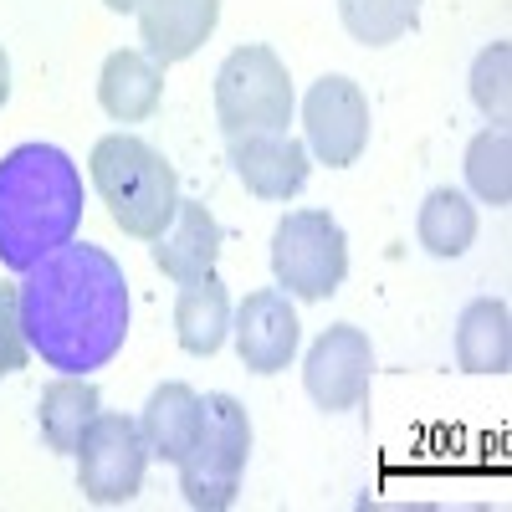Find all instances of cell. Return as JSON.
Instances as JSON below:
<instances>
[{
	"label": "cell",
	"mask_w": 512,
	"mask_h": 512,
	"mask_svg": "<svg viewBox=\"0 0 512 512\" xmlns=\"http://www.w3.org/2000/svg\"><path fill=\"white\" fill-rule=\"evenodd\" d=\"M231 338H236V354H241V364H246L251 374H282V369L297 359L303 323H297L287 292L262 287V292H251L246 303L236 308Z\"/></svg>",
	"instance_id": "9"
},
{
	"label": "cell",
	"mask_w": 512,
	"mask_h": 512,
	"mask_svg": "<svg viewBox=\"0 0 512 512\" xmlns=\"http://www.w3.org/2000/svg\"><path fill=\"white\" fill-rule=\"evenodd\" d=\"M420 246L441 256V262H456L461 251H472L477 241V205L466 200L461 190H431L420 205V221H415Z\"/></svg>",
	"instance_id": "18"
},
{
	"label": "cell",
	"mask_w": 512,
	"mask_h": 512,
	"mask_svg": "<svg viewBox=\"0 0 512 512\" xmlns=\"http://www.w3.org/2000/svg\"><path fill=\"white\" fill-rule=\"evenodd\" d=\"M251 456V420L241 400L231 395H205L200 436L180 461V492L195 512H226L241 492V472Z\"/></svg>",
	"instance_id": "3"
},
{
	"label": "cell",
	"mask_w": 512,
	"mask_h": 512,
	"mask_svg": "<svg viewBox=\"0 0 512 512\" xmlns=\"http://www.w3.org/2000/svg\"><path fill=\"white\" fill-rule=\"evenodd\" d=\"M338 21L359 47H390L420 21V0H338Z\"/></svg>",
	"instance_id": "20"
},
{
	"label": "cell",
	"mask_w": 512,
	"mask_h": 512,
	"mask_svg": "<svg viewBox=\"0 0 512 512\" xmlns=\"http://www.w3.org/2000/svg\"><path fill=\"white\" fill-rule=\"evenodd\" d=\"M303 134L308 154L328 169H349L369 149V98L354 77L328 72L313 82L303 98Z\"/></svg>",
	"instance_id": "7"
},
{
	"label": "cell",
	"mask_w": 512,
	"mask_h": 512,
	"mask_svg": "<svg viewBox=\"0 0 512 512\" xmlns=\"http://www.w3.org/2000/svg\"><path fill=\"white\" fill-rule=\"evenodd\" d=\"M11 103V57H6V47H0V108Z\"/></svg>",
	"instance_id": "23"
},
{
	"label": "cell",
	"mask_w": 512,
	"mask_h": 512,
	"mask_svg": "<svg viewBox=\"0 0 512 512\" xmlns=\"http://www.w3.org/2000/svg\"><path fill=\"white\" fill-rule=\"evenodd\" d=\"M98 384L93 379H52L36 400V420H41V441L62 456H77L88 425L98 420Z\"/></svg>",
	"instance_id": "17"
},
{
	"label": "cell",
	"mask_w": 512,
	"mask_h": 512,
	"mask_svg": "<svg viewBox=\"0 0 512 512\" xmlns=\"http://www.w3.org/2000/svg\"><path fill=\"white\" fill-rule=\"evenodd\" d=\"M466 185H472V195L487 200V205L512 200V134L502 123L482 128V134L466 144Z\"/></svg>",
	"instance_id": "19"
},
{
	"label": "cell",
	"mask_w": 512,
	"mask_h": 512,
	"mask_svg": "<svg viewBox=\"0 0 512 512\" xmlns=\"http://www.w3.org/2000/svg\"><path fill=\"white\" fill-rule=\"evenodd\" d=\"M103 6H108V11H118V16H134V11L144 6V0H103Z\"/></svg>",
	"instance_id": "24"
},
{
	"label": "cell",
	"mask_w": 512,
	"mask_h": 512,
	"mask_svg": "<svg viewBox=\"0 0 512 512\" xmlns=\"http://www.w3.org/2000/svg\"><path fill=\"white\" fill-rule=\"evenodd\" d=\"M159 98H164V72H159L154 57L128 52V47L123 52H108V62L98 72V103H103L108 118L144 123V118H154Z\"/></svg>",
	"instance_id": "14"
},
{
	"label": "cell",
	"mask_w": 512,
	"mask_h": 512,
	"mask_svg": "<svg viewBox=\"0 0 512 512\" xmlns=\"http://www.w3.org/2000/svg\"><path fill=\"white\" fill-rule=\"evenodd\" d=\"M216 118L226 139L287 134L292 123V77L272 47H236L216 72Z\"/></svg>",
	"instance_id": "4"
},
{
	"label": "cell",
	"mask_w": 512,
	"mask_h": 512,
	"mask_svg": "<svg viewBox=\"0 0 512 512\" xmlns=\"http://www.w3.org/2000/svg\"><path fill=\"white\" fill-rule=\"evenodd\" d=\"M175 333H180V349L195 354V359H210L226 344V333H231V297H226L216 272H205L195 282H180Z\"/></svg>",
	"instance_id": "16"
},
{
	"label": "cell",
	"mask_w": 512,
	"mask_h": 512,
	"mask_svg": "<svg viewBox=\"0 0 512 512\" xmlns=\"http://www.w3.org/2000/svg\"><path fill=\"white\" fill-rule=\"evenodd\" d=\"M123 313H128L123 277L93 246H67L21 292L26 344H36L62 369H88L108 359L123 333Z\"/></svg>",
	"instance_id": "1"
},
{
	"label": "cell",
	"mask_w": 512,
	"mask_h": 512,
	"mask_svg": "<svg viewBox=\"0 0 512 512\" xmlns=\"http://www.w3.org/2000/svg\"><path fill=\"white\" fill-rule=\"evenodd\" d=\"M88 175L98 200L108 205V216L123 236L154 241L180 210V175L154 144L139 134H108L88 154Z\"/></svg>",
	"instance_id": "2"
},
{
	"label": "cell",
	"mask_w": 512,
	"mask_h": 512,
	"mask_svg": "<svg viewBox=\"0 0 512 512\" xmlns=\"http://www.w3.org/2000/svg\"><path fill=\"white\" fill-rule=\"evenodd\" d=\"M272 277L287 297L323 303L349 277V236L328 210H287L272 231Z\"/></svg>",
	"instance_id": "5"
},
{
	"label": "cell",
	"mask_w": 512,
	"mask_h": 512,
	"mask_svg": "<svg viewBox=\"0 0 512 512\" xmlns=\"http://www.w3.org/2000/svg\"><path fill=\"white\" fill-rule=\"evenodd\" d=\"M472 103L482 108L487 123H507V113H512V47L507 41H492V47L477 52V62H472Z\"/></svg>",
	"instance_id": "21"
},
{
	"label": "cell",
	"mask_w": 512,
	"mask_h": 512,
	"mask_svg": "<svg viewBox=\"0 0 512 512\" xmlns=\"http://www.w3.org/2000/svg\"><path fill=\"white\" fill-rule=\"evenodd\" d=\"M231 164L236 180L256 195V200H292L308 185V144L292 134H246L231 139Z\"/></svg>",
	"instance_id": "10"
},
{
	"label": "cell",
	"mask_w": 512,
	"mask_h": 512,
	"mask_svg": "<svg viewBox=\"0 0 512 512\" xmlns=\"http://www.w3.org/2000/svg\"><path fill=\"white\" fill-rule=\"evenodd\" d=\"M149 472V441L139 431L134 415H113L98 410V420L88 425V436L77 446V487L98 507H118L134 502Z\"/></svg>",
	"instance_id": "6"
},
{
	"label": "cell",
	"mask_w": 512,
	"mask_h": 512,
	"mask_svg": "<svg viewBox=\"0 0 512 512\" xmlns=\"http://www.w3.org/2000/svg\"><path fill=\"white\" fill-rule=\"evenodd\" d=\"M216 256H221V221L200 200L180 195L175 221L154 236V267L169 282H195L205 272H216Z\"/></svg>",
	"instance_id": "12"
},
{
	"label": "cell",
	"mask_w": 512,
	"mask_h": 512,
	"mask_svg": "<svg viewBox=\"0 0 512 512\" xmlns=\"http://www.w3.org/2000/svg\"><path fill=\"white\" fill-rule=\"evenodd\" d=\"M200 420H205V400L190 390V384H180V379L159 384V390L149 395V405H144V415H139V431L149 441V456L180 466L185 451L200 436Z\"/></svg>",
	"instance_id": "13"
},
{
	"label": "cell",
	"mask_w": 512,
	"mask_h": 512,
	"mask_svg": "<svg viewBox=\"0 0 512 512\" xmlns=\"http://www.w3.org/2000/svg\"><path fill=\"white\" fill-rule=\"evenodd\" d=\"M369 379H374V349H369V333L354 323L323 328L303 359V384H308L313 405L328 415L359 410L369 395Z\"/></svg>",
	"instance_id": "8"
},
{
	"label": "cell",
	"mask_w": 512,
	"mask_h": 512,
	"mask_svg": "<svg viewBox=\"0 0 512 512\" xmlns=\"http://www.w3.org/2000/svg\"><path fill=\"white\" fill-rule=\"evenodd\" d=\"M134 16H139L144 57H154L159 67H175L210 41V31L221 21V0H144Z\"/></svg>",
	"instance_id": "11"
},
{
	"label": "cell",
	"mask_w": 512,
	"mask_h": 512,
	"mask_svg": "<svg viewBox=\"0 0 512 512\" xmlns=\"http://www.w3.org/2000/svg\"><path fill=\"white\" fill-rule=\"evenodd\" d=\"M456 364L466 374H507L512 369V313L502 297H477L456 318Z\"/></svg>",
	"instance_id": "15"
},
{
	"label": "cell",
	"mask_w": 512,
	"mask_h": 512,
	"mask_svg": "<svg viewBox=\"0 0 512 512\" xmlns=\"http://www.w3.org/2000/svg\"><path fill=\"white\" fill-rule=\"evenodd\" d=\"M31 344H26V328H21V287L0 282V379L26 369Z\"/></svg>",
	"instance_id": "22"
}]
</instances>
